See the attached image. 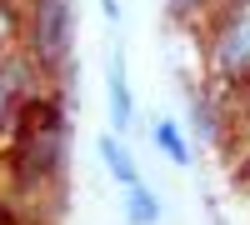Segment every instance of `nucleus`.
Returning <instances> with one entry per match:
<instances>
[{"instance_id": "f257e3e1", "label": "nucleus", "mask_w": 250, "mask_h": 225, "mask_svg": "<svg viewBox=\"0 0 250 225\" xmlns=\"http://www.w3.org/2000/svg\"><path fill=\"white\" fill-rule=\"evenodd\" d=\"M220 60H225V65L250 60V20H235V30H225V40H220Z\"/></svg>"}, {"instance_id": "f03ea898", "label": "nucleus", "mask_w": 250, "mask_h": 225, "mask_svg": "<svg viewBox=\"0 0 250 225\" xmlns=\"http://www.w3.org/2000/svg\"><path fill=\"white\" fill-rule=\"evenodd\" d=\"M130 220H135V225H145V220H155V200L145 195L140 185H130Z\"/></svg>"}, {"instance_id": "7ed1b4c3", "label": "nucleus", "mask_w": 250, "mask_h": 225, "mask_svg": "<svg viewBox=\"0 0 250 225\" xmlns=\"http://www.w3.org/2000/svg\"><path fill=\"white\" fill-rule=\"evenodd\" d=\"M105 155H110V165H115V175L125 180V185H135V170H130V160H125V150H120V145H110V140H105Z\"/></svg>"}, {"instance_id": "20e7f679", "label": "nucleus", "mask_w": 250, "mask_h": 225, "mask_svg": "<svg viewBox=\"0 0 250 225\" xmlns=\"http://www.w3.org/2000/svg\"><path fill=\"white\" fill-rule=\"evenodd\" d=\"M160 140H165V150H170L175 160H185V145L175 140V130H170V125H160Z\"/></svg>"}]
</instances>
